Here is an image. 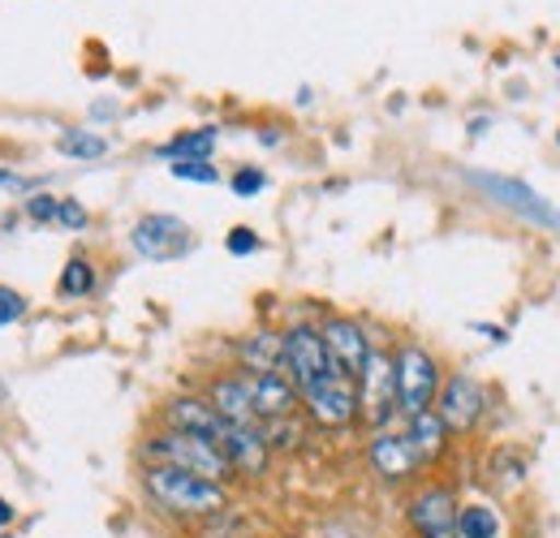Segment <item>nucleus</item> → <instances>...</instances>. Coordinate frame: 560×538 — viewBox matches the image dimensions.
Instances as JSON below:
<instances>
[{"instance_id":"21","label":"nucleus","mask_w":560,"mask_h":538,"mask_svg":"<svg viewBox=\"0 0 560 538\" xmlns=\"http://www.w3.org/2000/svg\"><path fill=\"white\" fill-rule=\"evenodd\" d=\"M95 284H100V276H95V264H91V259H82V255H73L70 264L61 268L57 293H61L66 302H82V297H91V293H95Z\"/></svg>"},{"instance_id":"17","label":"nucleus","mask_w":560,"mask_h":538,"mask_svg":"<svg viewBox=\"0 0 560 538\" xmlns=\"http://www.w3.org/2000/svg\"><path fill=\"white\" fill-rule=\"evenodd\" d=\"M280 358H284V340L272 328H259L250 337L237 340V362L246 375H268V371H280Z\"/></svg>"},{"instance_id":"32","label":"nucleus","mask_w":560,"mask_h":538,"mask_svg":"<svg viewBox=\"0 0 560 538\" xmlns=\"http://www.w3.org/2000/svg\"><path fill=\"white\" fill-rule=\"evenodd\" d=\"M13 517H18V508H13V504L0 495V530H4V526H13Z\"/></svg>"},{"instance_id":"25","label":"nucleus","mask_w":560,"mask_h":538,"mask_svg":"<svg viewBox=\"0 0 560 538\" xmlns=\"http://www.w3.org/2000/svg\"><path fill=\"white\" fill-rule=\"evenodd\" d=\"M491 470H495V482L509 491V487H522V478H526V461H522L517 453L500 448V453H495V461H491Z\"/></svg>"},{"instance_id":"6","label":"nucleus","mask_w":560,"mask_h":538,"mask_svg":"<svg viewBox=\"0 0 560 538\" xmlns=\"http://www.w3.org/2000/svg\"><path fill=\"white\" fill-rule=\"evenodd\" d=\"M280 340H284L280 375L298 388V397H302V388H311L315 379H324L328 371H337V366H332V358H328V349H324L319 328H311V324H293V328H284V332H280Z\"/></svg>"},{"instance_id":"18","label":"nucleus","mask_w":560,"mask_h":538,"mask_svg":"<svg viewBox=\"0 0 560 538\" xmlns=\"http://www.w3.org/2000/svg\"><path fill=\"white\" fill-rule=\"evenodd\" d=\"M406 435H410V444L419 448L422 466H431V461H435V457L448 448V426L440 422V413H435V409L406 418Z\"/></svg>"},{"instance_id":"26","label":"nucleus","mask_w":560,"mask_h":538,"mask_svg":"<svg viewBox=\"0 0 560 538\" xmlns=\"http://www.w3.org/2000/svg\"><path fill=\"white\" fill-rule=\"evenodd\" d=\"M168 173L177 182H199V186H215L220 182V173H215L211 160H182V164H168Z\"/></svg>"},{"instance_id":"16","label":"nucleus","mask_w":560,"mask_h":538,"mask_svg":"<svg viewBox=\"0 0 560 538\" xmlns=\"http://www.w3.org/2000/svg\"><path fill=\"white\" fill-rule=\"evenodd\" d=\"M208 401H211V409H215L224 422H233V426H255V422H259V418H255V401H250V384H246L242 371L211 379Z\"/></svg>"},{"instance_id":"19","label":"nucleus","mask_w":560,"mask_h":538,"mask_svg":"<svg viewBox=\"0 0 560 538\" xmlns=\"http://www.w3.org/2000/svg\"><path fill=\"white\" fill-rule=\"evenodd\" d=\"M457 538H504V517L488 500L457 504Z\"/></svg>"},{"instance_id":"23","label":"nucleus","mask_w":560,"mask_h":538,"mask_svg":"<svg viewBox=\"0 0 560 538\" xmlns=\"http://www.w3.org/2000/svg\"><path fill=\"white\" fill-rule=\"evenodd\" d=\"M61 151L70 160H100V155H108V138L91 134V130H66L61 134Z\"/></svg>"},{"instance_id":"22","label":"nucleus","mask_w":560,"mask_h":538,"mask_svg":"<svg viewBox=\"0 0 560 538\" xmlns=\"http://www.w3.org/2000/svg\"><path fill=\"white\" fill-rule=\"evenodd\" d=\"M195 538H255V530H250V526H246V517H242V513H233V504H229L224 513L203 517V526L195 530Z\"/></svg>"},{"instance_id":"20","label":"nucleus","mask_w":560,"mask_h":538,"mask_svg":"<svg viewBox=\"0 0 560 538\" xmlns=\"http://www.w3.org/2000/svg\"><path fill=\"white\" fill-rule=\"evenodd\" d=\"M215 142H220V130L215 126H199V130H186V134L168 138L155 155L160 160H173V164H182V160H211Z\"/></svg>"},{"instance_id":"31","label":"nucleus","mask_w":560,"mask_h":538,"mask_svg":"<svg viewBox=\"0 0 560 538\" xmlns=\"http://www.w3.org/2000/svg\"><path fill=\"white\" fill-rule=\"evenodd\" d=\"M22 186H31L22 173H9V168H0V190H22Z\"/></svg>"},{"instance_id":"13","label":"nucleus","mask_w":560,"mask_h":538,"mask_svg":"<svg viewBox=\"0 0 560 538\" xmlns=\"http://www.w3.org/2000/svg\"><path fill=\"white\" fill-rule=\"evenodd\" d=\"M220 448H224V457H229L233 473H242V478H264V473H268L272 448H268L259 422H255V426H233V422H229Z\"/></svg>"},{"instance_id":"7","label":"nucleus","mask_w":560,"mask_h":538,"mask_svg":"<svg viewBox=\"0 0 560 538\" xmlns=\"http://www.w3.org/2000/svg\"><path fill=\"white\" fill-rule=\"evenodd\" d=\"M302 409L311 413V422H319L328 431H346L358 422V384L341 371H328L324 379L302 388Z\"/></svg>"},{"instance_id":"35","label":"nucleus","mask_w":560,"mask_h":538,"mask_svg":"<svg viewBox=\"0 0 560 538\" xmlns=\"http://www.w3.org/2000/svg\"><path fill=\"white\" fill-rule=\"evenodd\" d=\"M0 538H9V535H0Z\"/></svg>"},{"instance_id":"9","label":"nucleus","mask_w":560,"mask_h":538,"mask_svg":"<svg viewBox=\"0 0 560 538\" xmlns=\"http://www.w3.org/2000/svg\"><path fill=\"white\" fill-rule=\"evenodd\" d=\"M130 242H135V250H139L142 259H151V264H173V259H182V255L195 246V233H190L186 220H177V215H168V211H151V215H142L139 224H135Z\"/></svg>"},{"instance_id":"8","label":"nucleus","mask_w":560,"mask_h":538,"mask_svg":"<svg viewBox=\"0 0 560 538\" xmlns=\"http://www.w3.org/2000/svg\"><path fill=\"white\" fill-rule=\"evenodd\" d=\"M431 409L440 413V422L448 426V435H470V431L479 426L483 409H488V393H483V384H479L475 375L453 371V375L440 384Z\"/></svg>"},{"instance_id":"3","label":"nucleus","mask_w":560,"mask_h":538,"mask_svg":"<svg viewBox=\"0 0 560 538\" xmlns=\"http://www.w3.org/2000/svg\"><path fill=\"white\" fill-rule=\"evenodd\" d=\"M393 371H397V418H415V413H427L435 405V393H440V362L431 358V349L422 344H401L393 353Z\"/></svg>"},{"instance_id":"24","label":"nucleus","mask_w":560,"mask_h":538,"mask_svg":"<svg viewBox=\"0 0 560 538\" xmlns=\"http://www.w3.org/2000/svg\"><path fill=\"white\" fill-rule=\"evenodd\" d=\"M229 190H233L237 199H255V195H264V190H268V173H264V168H255V164H242V168L229 177Z\"/></svg>"},{"instance_id":"1","label":"nucleus","mask_w":560,"mask_h":538,"mask_svg":"<svg viewBox=\"0 0 560 538\" xmlns=\"http://www.w3.org/2000/svg\"><path fill=\"white\" fill-rule=\"evenodd\" d=\"M142 491L151 495V504L160 513L182 517V522H203V517H215L233 504L224 482H211L203 473L177 470V466H147Z\"/></svg>"},{"instance_id":"34","label":"nucleus","mask_w":560,"mask_h":538,"mask_svg":"<svg viewBox=\"0 0 560 538\" xmlns=\"http://www.w3.org/2000/svg\"><path fill=\"white\" fill-rule=\"evenodd\" d=\"M557 147H560V130H557Z\"/></svg>"},{"instance_id":"11","label":"nucleus","mask_w":560,"mask_h":538,"mask_svg":"<svg viewBox=\"0 0 560 538\" xmlns=\"http://www.w3.org/2000/svg\"><path fill=\"white\" fill-rule=\"evenodd\" d=\"M366 461H371V470L380 473L384 482H406V478H415L422 470V457L419 448L410 444V435H406V426H384V431H375L371 435V444H366Z\"/></svg>"},{"instance_id":"2","label":"nucleus","mask_w":560,"mask_h":538,"mask_svg":"<svg viewBox=\"0 0 560 538\" xmlns=\"http://www.w3.org/2000/svg\"><path fill=\"white\" fill-rule=\"evenodd\" d=\"M142 457L151 466H177V470L203 473L211 482H229L233 478V466L224 457V448L215 440H203V435H186V431H155L147 444H142Z\"/></svg>"},{"instance_id":"5","label":"nucleus","mask_w":560,"mask_h":538,"mask_svg":"<svg viewBox=\"0 0 560 538\" xmlns=\"http://www.w3.org/2000/svg\"><path fill=\"white\" fill-rule=\"evenodd\" d=\"M466 182L479 186L495 207H509L513 215H522V220H530L548 233H560V207H552L535 186H526L517 177H495V173H466Z\"/></svg>"},{"instance_id":"15","label":"nucleus","mask_w":560,"mask_h":538,"mask_svg":"<svg viewBox=\"0 0 560 538\" xmlns=\"http://www.w3.org/2000/svg\"><path fill=\"white\" fill-rule=\"evenodd\" d=\"M246 375V371H242ZM246 384H250V401H255V418L259 422H272V418H293L298 413V388L280 375V371H268V375H246Z\"/></svg>"},{"instance_id":"30","label":"nucleus","mask_w":560,"mask_h":538,"mask_svg":"<svg viewBox=\"0 0 560 538\" xmlns=\"http://www.w3.org/2000/svg\"><path fill=\"white\" fill-rule=\"evenodd\" d=\"M57 224H66V229H73V233H78V229H86V224H91V215H86V207H82L78 199H61Z\"/></svg>"},{"instance_id":"10","label":"nucleus","mask_w":560,"mask_h":538,"mask_svg":"<svg viewBox=\"0 0 560 538\" xmlns=\"http://www.w3.org/2000/svg\"><path fill=\"white\" fill-rule=\"evenodd\" d=\"M406 522L415 538H457V495L444 482H431L410 495Z\"/></svg>"},{"instance_id":"33","label":"nucleus","mask_w":560,"mask_h":538,"mask_svg":"<svg viewBox=\"0 0 560 538\" xmlns=\"http://www.w3.org/2000/svg\"><path fill=\"white\" fill-rule=\"evenodd\" d=\"M284 538H306V535H284Z\"/></svg>"},{"instance_id":"12","label":"nucleus","mask_w":560,"mask_h":538,"mask_svg":"<svg viewBox=\"0 0 560 538\" xmlns=\"http://www.w3.org/2000/svg\"><path fill=\"white\" fill-rule=\"evenodd\" d=\"M319 337H324V349H328L332 366H337L341 375L358 379V371H362V362H366V353H371L366 328H362L358 319H350V315H332V319L319 324Z\"/></svg>"},{"instance_id":"14","label":"nucleus","mask_w":560,"mask_h":538,"mask_svg":"<svg viewBox=\"0 0 560 538\" xmlns=\"http://www.w3.org/2000/svg\"><path fill=\"white\" fill-rule=\"evenodd\" d=\"M164 426L168 431H186V435H203V440H224L229 422L211 409L208 397H173L164 405Z\"/></svg>"},{"instance_id":"29","label":"nucleus","mask_w":560,"mask_h":538,"mask_svg":"<svg viewBox=\"0 0 560 538\" xmlns=\"http://www.w3.org/2000/svg\"><path fill=\"white\" fill-rule=\"evenodd\" d=\"M22 315H26V297H22L13 284H0V328L18 324Z\"/></svg>"},{"instance_id":"28","label":"nucleus","mask_w":560,"mask_h":538,"mask_svg":"<svg viewBox=\"0 0 560 538\" xmlns=\"http://www.w3.org/2000/svg\"><path fill=\"white\" fill-rule=\"evenodd\" d=\"M259 246H264V242H259V233H255L250 224H237V229H233V233L224 237V250H229V255H237V259H246V255H255Z\"/></svg>"},{"instance_id":"27","label":"nucleus","mask_w":560,"mask_h":538,"mask_svg":"<svg viewBox=\"0 0 560 538\" xmlns=\"http://www.w3.org/2000/svg\"><path fill=\"white\" fill-rule=\"evenodd\" d=\"M22 211H26L35 224H52V220H57V211H61V199H57V195H48V190H39V195H31V199L22 202Z\"/></svg>"},{"instance_id":"4","label":"nucleus","mask_w":560,"mask_h":538,"mask_svg":"<svg viewBox=\"0 0 560 538\" xmlns=\"http://www.w3.org/2000/svg\"><path fill=\"white\" fill-rule=\"evenodd\" d=\"M358 418L371 426V431H384L393 418H397V371H393V353L375 349L366 353L362 371H358Z\"/></svg>"}]
</instances>
